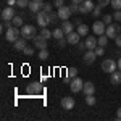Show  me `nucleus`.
<instances>
[{"label": "nucleus", "mask_w": 121, "mask_h": 121, "mask_svg": "<svg viewBox=\"0 0 121 121\" xmlns=\"http://www.w3.org/2000/svg\"><path fill=\"white\" fill-rule=\"evenodd\" d=\"M19 37H21V29H18L16 26H11V28H8L5 31V39L8 42H15Z\"/></svg>", "instance_id": "nucleus-1"}, {"label": "nucleus", "mask_w": 121, "mask_h": 121, "mask_svg": "<svg viewBox=\"0 0 121 121\" xmlns=\"http://www.w3.org/2000/svg\"><path fill=\"white\" fill-rule=\"evenodd\" d=\"M102 69L105 73H108V74H112L113 71H116L118 69V63L112 60V58H107V60H103L102 61Z\"/></svg>", "instance_id": "nucleus-2"}, {"label": "nucleus", "mask_w": 121, "mask_h": 121, "mask_svg": "<svg viewBox=\"0 0 121 121\" xmlns=\"http://www.w3.org/2000/svg\"><path fill=\"white\" fill-rule=\"evenodd\" d=\"M37 36L36 34V28L32 26V24H24L23 28H21V37H24L26 40L28 39H34Z\"/></svg>", "instance_id": "nucleus-3"}, {"label": "nucleus", "mask_w": 121, "mask_h": 121, "mask_svg": "<svg viewBox=\"0 0 121 121\" xmlns=\"http://www.w3.org/2000/svg\"><path fill=\"white\" fill-rule=\"evenodd\" d=\"M42 84L40 82H29L28 84V87H26V92H28V95H39V94L42 92Z\"/></svg>", "instance_id": "nucleus-4"}, {"label": "nucleus", "mask_w": 121, "mask_h": 121, "mask_svg": "<svg viewBox=\"0 0 121 121\" xmlns=\"http://www.w3.org/2000/svg\"><path fill=\"white\" fill-rule=\"evenodd\" d=\"M92 31H94V34H95V36H102V34H105V31H107V24L103 23V19H102V21H100V19L94 21Z\"/></svg>", "instance_id": "nucleus-5"}, {"label": "nucleus", "mask_w": 121, "mask_h": 121, "mask_svg": "<svg viewBox=\"0 0 121 121\" xmlns=\"http://www.w3.org/2000/svg\"><path fill=\"white\" fill-rule=\"evenodd\" d=\"M82 87H84V81L81 78H78V76H76L74 79L69 81V89H71V92H81Z\"/></svg>", "instance_id": "nucleus-6"}, {"label": "nucleus", "mask_w": 121, "mask_h": 121, "mask_svg": "<svg viewBox=\"0 0 121 121\" xmlns=\"http://www.w3.org/2000/svg\"><path fill=\"white\" fill-rule=\"evenodd\" d=\"M95 8V5H94L92 0H84L82 3L79 5V13H82V15H87V13H92V10Z\"/></svg>", "instance_id": "nucleus-7"}, {"label": "nucleus", "mask_w": 121, "mask_h": 121, "mask_svg": "<svg viewBox=\"0 0 121 121\" xmlns=\"http://www.w3.org/2000/svg\"><path fill=\"white\" fill-rule=\"evenodd\" d=\"M36 18H37L36 21H37V24L40 26V28H47V24H48V13H47V11L40 10Z\"/></svg>", "instance_id": "nucleus-8"}, {"label": "nucleus", "mask_w": 121, "mask_h": 121, "mask_svg": "<svg viewBox=\"0 0 121 121\" xmlns=\"http://www.w3.org/2000/svg\"><path fill=\"white\" fill-rule=\"evenodd\" d=\"M118 31H121V26H120V24H110V26H107L105 34L108 36V39H116Z\"/></svg>", "instance_id": "nucleus-9"}, {"label": "nucleus", "mask_w": 121, "mask_h": 121, "mask_svg": "<svg viewBox=\"0 0 121 121\" xmlns=\"http://www.w3.org/2000/svg\"><path fill=\"white\" fill-rule=\"evenodd\" d=\"M32 40H34V45H36V48H39V50H44V48H47V47H48V45H47V44H48V42H47V39L42 37L40 34H37V36L32 39Z\"/></svg>", "instance_id": "nucleus-10"}, {"label": "nucleus", "mask_w": 121, "mask_h": 121, "mask_svg": "<svg viewBox=\"0 0 121 121\" xmlns=\"http://www.w3.org/2000/svg\"><path fill=\"white\" fill-rule=\"evenodd\" d=\"M28 8L31 10L32 13H36V15H37L39 11L44 8V2H42V0H31V2H29V7H28Z\"/></svg>", "instance_id": "nucleus-11"}, {"label": "nucleus", "mask_w": 121, "mask_h": 121, "mask_svg": "<svg viewBox=\"0 0 121 121\" xmlns=\"http://www.w3.org/2000/svg\"><path fill=\"white\" fill-rule=\"evenodd\" d=\"M84 44H86V48H87V50H95V48H97V45H99V42H97L95 36H87Z\"/></svg>", "instance_id": "nucleus-12"}, {"label": "nucleus", "mask_w": 121, "mask_h": 121, "mask_svg": "<svg viewBox=\"0 0 121 121\" xmlns=\"http://www.w3.org/2000/svg\"><path fill=\"white\" fill-rule=\"evenodd\" d=\"M56 13H58V16L61 18V21H65V19H68L69 16H71V10H69V7H66V5L60 7Z\"/></svg>", "instance_id": "nucleus-13"}, {"label": "nucleus", "mask_w": 121, "mask_h": 121, "mask_svg": "<svg viewBox=\"0 0 121 121\" xmlns=\"http://www.w3.org/2000/svg\"><path fill=\"white\" fill-rule=\"evenodd\" d=\"M61 108H65V110H73V108H74V99H73V97H63V99H61Z\"/></svg>", "instance_id": "nucleus-14"}, {"label": "nucleus", "mask_w": 121, "mask_h": 121, "mask_svg": "<svg viewBox=\"0 0 121 121\" xmlns=\"http://www.w3.org/2000/svg\"><path fill=\"white\" fill-rule=\"evenodd\" d=\"M16 15H15V10H13V7H7V8L2 10V19H11L15 18Z\"/></svg>", "instance_id": "nucleus-15"}, {"label": "nucleus", "mask_w": 121, "mask_h": 121, "mask_svg": "<svg viewBox=\"0 0 121 121\" xmlns=\"http://www.w3.org/2000/svg\"><path fill=\"white\" fill-rule=\"evenodd\" d=\"M79 39H81V36H79V32L78 31H73V32H69V34H66V40H68V44H73V45H76V44H79Z\"/></svg>", "instance_id": "nucleus-16"}, {"label": "nucleus", "mask_w": 121, "mask_h": 121, "mask_svg": "<svg viewBox=\"0 0 121 121\" xmlns=\"http://www.w3.org/2000/svg\"><path fill=\"white\" fill-rule=\"evenodd\" d=\"M95 58H97V55H95V52L94 50H87L86 53H84V63L86 65H92L94 61H95Z\"/></svg>", "instance_id": "nucleus-17"}, {"label": "nucleus", "mask_w": 121, "mask_h": 121, "mask_svg": "<svg viewBox=\"0 0 121 121\" xmlns=\"http://www.w3.org/2000/svg\"><path fill=\"white\" fill-rule=\"evenodd\" d=\"M110 82H112L113 86H118V84L121 82V69L120 71H113L112 74H110Z\"/></svg>", "instance_id": "nucleus-18"}, {"label": "nucleus", "mask_w": 121, "mask_h": 121, "mask_svg": "<svg viewBox=\"0 0 121 121\" xmlns=\"http://www.w3.org/2000/svg\"><path fill=\"white\" fill-rule=\"evenodd\" d=\"M61 29L65 31V34H69V32H73V29H74V24H73L71 21L65 19V21L61 23Z\"/></svg>", "instance_id": "nucleus-19"}, {"label": "nucleus", "mask_w": 121, "mask_h": 121, "mask_svg": "<svg viewBox=\"0 0 121 121\" xmlns=\"http://www.w3.org/2000/svg\"><path fill=\"white\" fill-rule=\"evenodd\" d=\"M13 47H15V50H24V47H26V39L24 37L16 39V40L13 42Z\"/></svg>", "instance_id": "nucleus-20"}, {"label": "nucleus", "mask_w": 121, "mask_h": 121, "mask_svg": "<svg viewBox=\"0 0 121 121\" xmlns=\"http://www.w3.org/2000/svg\"><path fill=\"white\" fill-rule=\"evenodd\" d=\"M82 92L86 95H89V94H94L95 92V86H94L91 81H87V82H84V87H82Z\"/></svg>", "instance_id": "nucleus-21"}, {"label": "nucleus", "mask_w": 121, "mask_h": 121, "mask_svg": "<svg viewBox=\"0 0 121 121\" xmlns=\"http://www.w3.org/2000/svg\"><path fill=\"white\" fill-rule=\"evenodd\" d=\"M52 32H53V37H55L56 40H60V39H63V36H65V31H63L61 28H56V29H53Z\"/></svg>", "instance_id": "nucleus-22"}, {"label": "nucleus", "mask_w": 121, "mask_h": 121, "mask_svg": "<svg viewBox=\"0 0 121 121\" xmlns=\"http://www.w3.org/2000/svg\"><path fill=\"white\" fill-rule=\"evenodd\" d=\"M58 13H53V11H50L48 13V24H55L56 21H58Z\"/></svg>", "instance_id": "nucleus-23"}, {"label": "nucleus", "mask_w": 121, "mask_h": 121, "mask_svg": "<svg viewBox=\"0 0 121 121\" xmlns=\"http://www.w3.org/2000/svg\"><path fill=\"white\" fill-rule=\"evenodd\" d=\"M40 36H42V37H45L47 40H48L50 37H53V32H52V31H48L47 28H42V29H40Z\"/></svg>", "instance_id": "nucleus-24"}, {"label": "nucleus", "mask_w": 121, "mask_h": 121, "mask_svg": "<svg viewBox=\"0 0 121 121\" xmlns=\"http://www.w3.org/2000/svg\"><path fill=\"white\" fill-rule=\"evenodd\" d=\"M76 76H78V69H76V68H68L66 78H68V79H74Z\"/></svg>", "instance_id": "nucleus-25"}, {"label": "nucleus", "mask_w": 121, "mask_h": 121, "mask_svg": "<svg viewBox=\"0 0 121 121\" xmlns=\"http://www.w3.org/2000/svg\"><path fill=\"white\" fill-rule=\"evenodd\" d=\"M11 23H13V26H16V28L24 26V24H23V16H15V18L11 19Z\"/></svg>", "instance_id": "nucleus-26"}, {"label": "nucleus", "mask_w": 121, "mask_h": 121, "mask_svg": "<svg viewBox=\"0 0 121 121\" xmlns=\"http://www.w3.org/2000/svg\"><path fill=\"white\" fill-rule=\"evenodd\" d=\"M87 31H89V28H87L86 24H79V26H78V32H79L81 37H82V36H87Z\"/></svg>", "instance_id": "nucleus-27"}, {"label": "nucleus", "mask_w": 121, "mask_h": 121, "mask_svg": "<svg viewBox=\"0 0 121 121\" xmlns=\"http://www.w3.org/2000/svg\"><path fill=\"white\" fill-rule=\"evenodd\" d=\"M97 42H99V45L105 47V45H107V42H108V36H107V34H102V36H99Z\"/></svg>", "instance_id": "nucleus-28"}, {"label": "nucleus", "mask_w": 121, "mask_h": 121, "mask_svg": "<svg viewBox=\"0 0 121 121\" xmlns=\"http://www.w3.org/2000/svg\"><path fill=\"white\" fill-rule=\"evenodd\" d=\"M95 102H97V100H95L94 94H89V95H86V103H87V105H91V107H92V105H95Z\"/></svg>", "instance_id": "nucleus-29"}, {"label": "nucleus", "mask_w": 121, "mask_h": 121, "mask_svg": "<svg viewBox=\"0 0 121 121\" xmlns=\"http://www.w3.org/2000/svg\"><path fill=\"white\" fill-rule=\"evenodd\" d=\"M113 16L112 15H103V23L107 24V26H110V24H113Z\"/></svg>", "instance_id": "nucleus-30"}, {"label": "nucleus", "mask_w": 121, "mask_h": 121, "mask_svg": "<svg viewBox=\"0 0 121 121\" xmlns=\"http://www.w3.org/2000/svg\"><path fill=\"white\" fill-rule=\"evenodd\" d=\"M29 2L31 0H16V5L19 8H26V7H29Z\"/></svg>", "instance_id": "nucleus-31"}, {"label": "nucleus", "mask_w": 121, "mask_h": 121, "mask_svg": "<svg viewBox=\"0 0 121 121\" xmlns=\"http://www.w3.org/2000/svg\"><path fill=\"white\" fill-rule=\"evenodd\" d=\"M39 58H40L42 61H44V60H47V58H48V50H47V48L40 50V52H39Z\"/></svg>", "instance_id": "nucleus-32"}, {"label": "nucleus", "mask_w": 121, "mask_h": 121, "mask_svg": "<svg viewBox=\"0 0 121 121\" xmlns=\"http://www.w3.org/2000/svg\"><path fill=\"white\" fill-rule=\"evenodd\" d=\"M102 8H103V7H100V5H95V8L92 10V15L95 16V18H99V16H100V11H102Z\"/></svg>", "instance_id": "nucleus-33"}, {"label": "nucleus", "mask_w": 121, "mask_h": 121, "mask_svg": "<svg viewBox=\"0 0 121 121\" xmlns=\"http://www.w3.org/2000/svg\"><path fill=\"white\" fill-rule=\"evenodd\" d=\"M110 5H112L115 10H121V0H112Z\"/></svg>", "instance_id": "nucleus-34"}, {"label": "nucleus", "mask_w": 121, "mask_h": 121, "mask_svg": "<svg viewBox=\"0 0 121 121\" xmlns=\"http://www.w3.org/2000/svg\"><path fill=\"white\" fill-rule=\"evenodd\" d=\"M23 53H24V55H28V56H31V55H34V48H32V47H24V50H23Z\"/></svg>", "instance_id": "nucleus-35"}, {"label": "nucleus", "mask_w": 121, "mask_h": 121, "mask_svg": "<svg viewBox=\"0 0 121 121\" xmlns=\"http://www.w3.org/2000/svg\"><path fill=\"white\" fill-rule=\"evenodd\" d=\"M11 26H13V23H11L10 19H3V23H2V29H5V31H7V29L11 28Z\"/></svg>", "instance_id": "nucleus-36"}, {"label": "nucleus", "mask_w": 121, "mask_h": 121, "mask_svg": "<svg viewBox=\"0 0 121 121\" xmlns=\"http://www.w3.org/2000/svg\"><path fill=\"white\" fill-rule=\"evenodd\" d=\"M94 52H95V55H97V56H102L103 53H105V50H103V47H102V45H97V48H95Z\"/></svg>", "instance_id": "nucleus-37"}, {"label": "nucleus", "mask_w": 121, "mask_h": 121, "mask_svg": "<svg viewBox=\"0 0 121 121\" xmlns=\"http://www.w3.org/2000/svg\"><path fill=\"white\" fill-rule=\"evenodd\" d=\"M73 5L69 7V10H71V13H79V3H74V2H71Z\"/></svg>", "instance_id": "nucleus-38"}, {"label": "nucleus", "mask_w": 121, "mask_h": 121, "mask_svg": "<svg viewBox=\"0 0 121 121\" xmlns=\"http://www.w3.org/2000/svg\"><path fill=\"white\" fill-rule=\"evenodd\" d=\"M113 18L116 19L118 23H121V10H115V15H113Z\"/></svg>", "instance_id": "nucleus-39"}, {"label": "nucleus", "mask_w": 121, "mask_h": 121, "mask_svg": "<svg viewBox=\"0 0 121 121\" xmlns=\"http://www.w3.org/2000/svg\"><path fill=\"white\" fill-rule=\"evenodd\" d=\"M52 8H53V5H50V3H44V11H47V13H50L52 11Z\"/></svg>", "instance_id": "nucleus-40"}, {"label": "nucleus", "mask_w": 121, "mask_h": 121, "mask_svg": "<svg viewBox=\"0 0 121 121\" xmlns=\"http://www.w3.org/2000/svg\"><path fill=\"white\" fill-rule=\"evenodd\" d=\"M56 44H58V47H61V48H63V47L68 44V40H66V39H60V40H56Z\"/></svg>", "instance_id": "nucleus-41"}, {"label": "nucleus", "mask_w": 121, "mask_h": 121, "mask_svg": "<svg viewBox=\"0 0 121 121\" xmlns=\"http://www.w3.org/2000/svg\"><path fill=\"white\" fill-rule=\"evenodd\" d=\"M63 5H65L63 0H55V2H53V7H56V8H60V7H63Z\"/></svg>", "instance_id": "nucleus-42"}, {"label": "nucleus", "mask_w": 121, "mask_h": 121, "mask_svg": "<svg viewBox=\"0 0 121 121\" xmlns=\"http://www.w3.org/2000/svg\"><path fill=\"white\" fill-rule=\"evenodd\" d=\"M110 2L112 0H99V5L100 7H107V5H110Z\"/></svg>", "instance_id": "nucleus-43"}, {"label": "nucleus", "mask_w": 121, "mask_h": 121, "mask_svg": "<svg viewBox=\"0 0 121 121\" xmlns=\"http://www.w3.org/2000/svg\"><path fill=\"white\" fill-rule=\"evenodd\" d=\"M115 44H116L118 47H121V34H118V36H116V39H115Z\"/></svg>", "instance_id": "nucleus-44"}, {"label": "nucleus", "mask_w": 121, "mask_h": 121, "mask_svg": "<svg viewBox=\"0 0 121 121\" xmlns=\"http://www.w3.org/2000/svg\"><path fill=\"white\" fill-rule=\"evenodd\" d=\"M121 120V108H118L116 110V121H120Z\"/></svg>", "instance_id": "nucleus-45"}, {"label": "nucleus", "mask_w": 121, "mask_h": 121, "mask_svg": "<svg viewBox=\"0 0 121 121\" xmlns=\"http://www.w3.org/2000/svg\"><path fill=\"white\" fill-rule=\"evenodd\" d=\"M7 3H8L10 7H13V5H16V0H8V2H7Z\"/></svg>", "instance_id": "nucleus-46"}, {"label": "nucleus", "mask_w": 121, "mask_h": 121, "mask_svg": "<svg viewBox=\"0 0 121 121\" xmlns=\"http://www.w3.org/2000/svg\"><path fill=\"white\" fill-rule=\"evenodd\" d=\"M74 24H76V26H79V24H82V23H81V19H79V18H74Z\"/></svg>", "instance_id": "nucleus-47"}, {"label": "nucleus", "mask_w": 121, "mask_h": 121, "mask_svg": "<svg viewBox=\"0 0 121 121\" xmlns=\"http://www.w3.org/2000/svg\"><path fill=\"white\" fill-rule=\"evenodd\" d=\"M78 47H79V50H84V48H86V44H79Z\"/></svg>", "instance_id": "nucleus-48"}, {"label": "nucleus", "mask_w": 121, "mask_h": 121, "mask_svg": "<svg viewBox=\"0 0 121 121\" xmlns=\"http://www.w3.org/2000/svg\"><path fill=\"white\" fill-rule=\"evenodd\" d=\"M116 63H118V69H121V56H120V60H118Z\"/></svg>", "instance_id": "nucleus-49"}, {"label": "nucleus", "mask_w": 121, "mask_h": 121, "mask_svg": "<svg viewBox=\"0 0 121 121\" xmlns=\"http://www.w3.org/2000/svg\"><path fill=\"white\" fill-rule=\"evenodd\" d=\"M71 2H74V3H82L84 0H71Z\"/></svg>", "instance_id": "nucleus-50"}]
</instances>
